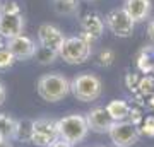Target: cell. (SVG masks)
Here are the masks:
<instances>
[{"label":"cell","instance_id":"obj_24","mask_svg":"<svg viewBox=\"0 0 154 147\" xmlns=\"http://www.w3.org/2000/svg\"><path fill=\"white\" fill-rule=\"evenodd\" d=\"M5 96H7V91H5V86L0 82V106L4 104V101H5Z\"/></svg>","mask_w":154,"mask_h":147},{"label":"cell","instance_id":"obj_10","mask_svg":"<svg viewBox=\"0 0 154 147\" xmlns=\"http://www.w3.org/2000/svg\"><path fill=\"white\" fill-rule=\"evenodd\" d=\"M65 41V34L62 33V29H58L53 24H41L38 29V44L45 46L53 51H60L62 44Z\"/></svg>","mask_w":154,"mask_h":147},{"label":"cell","instance_id":"obj_29","mask_svg":"<svg viewBox=\"0 0 154 147\" xmlns=\"http://www.w3.org/2000/svg\"><path fill=\"white\" fill-rule=\"evenodd\" d=\"M86 147H105V145H86Z\"/></svg>","mask_w":154,"mask_h":147},{"label":"cell","instance_id":"obj_6","mask_svg":"<svg viewBox=\"0 0 154 147\" xmlns=\"http://www.w3.org/2000/svg\"><path fill=\"white\" fill-rule=\"evenodd\" d=\"M105 24L110 29L111 34H115L116 38H130L135 29V22L132 17L127 14V11L122 9H113L105 16Z\"/></svg>","mask_w":154,"mask_h":147},{"label":"cell","instance_id":"obj_19","mask_svg":"<svg viewBox=\"0 0 154 147\" xmlns=\"http://www.w3.org/2000/svg\"><path fill=\"white\" fill-rule=\"evenodd\" d=\"M34 58H36V62L41 63V65H50V63H53V62L58 58V53L53 51V50H48V48H45V46H39L38 44L36 53H34Z\"/></svg>","mask_w":154,"mask_h":147},{"label":"cell","instance_id":"obj_14","mask_svg":"<svg viewBox=\"0 0 154 147\" xmlns=\"http://www.w3.org/2000/svg\"><path fill=\"white\" fill-rule=\"evenodd\" d=\"M106 111L110 113V116L113 118L115 121H123V120H128L130 116V104L123 101V99H113L105 106Z\"/></svg>","mask_w":154,"mask_h":147},{"label":"cell","instance_id":"obj_3","mask_svg":"<svg viewBox=\"0 0 154 147\" xmlns=\"http://www.w3.org/2000/svg\"><path fill=\"white\" fill-rule=\"evenodd\" d=\"M70 93L81 103H93L103 94V81L91 72L77 74L70 81Z\"/></svg>","mask_w":154,"mask_h":147},{"label":"cell","instance_id":"obj_21","mask_svg":"<svg viewBox=\"0 0 154 147\" xmlns=\"http://www.w3.org/2000/svg\"><path fill=\"white\" fill-rule=\"evenodd\" d=\"M139 133L149 137V139H154V115L144 116V120L139 125Z\"/></svg>","mask_w":154,"mask_h":147},{"label":"cell","instance_id":"obj_13","mask_svg":"<svg viewBox=\"0 0 154 147\" xmlns=\"http://www.w3.org/2000/svg\"><path fill=\"white\" fill-rule=\"evenodd\" d=\"M123 9L127 11V14L132 17V21L137 22H144L151 16L152 11V2L151 0H125L123 2Z\"/></svg>","mask_w":154,"mask_h":147},{"label":"cell","instance_id":"obj_31","mask_svg":"<svg viewBox=\"0 0 154 147\" xmlns=\"http://www.w3.org/2000/svg\"><path fill=\"white\" fill-rule=\"evenodd\" d=\"M88 2H94V0H88Z\"/></svg>","mask_w":154,"mask_h":147},{"label":"cell","instance_id":"obj_28","mask_svg":"<svg viewBox=\"0 0 154 147\" xmlns=\"http://www.w3.org/2000/svg\"><path fill=\"white\" fill-rule=\"evenodd\" d=\"M151 106H152V108H154V96H152V98H151Z\"/></svg>","mask_w":154,"mask_h":147},{"label":"cell","instance_id":"obj_26","mask_svg":"<svg viewBox=\"0 0 154 147\" xmlns=\"http://www.w3.org/2000/svg\"><path fill=\"white\" fill-rule=\"evenodd\" d=\"M0 147H12V140H0Z\"/></svg>","mask_w":154,"mask_h":147},{"label":"cell","instance_id":"obj_15","mask_svg":"<svg viewBox=\"0 0 154 147\" xmlns=\"http://www.w3.org/2000/svg\"><path fill=\"white\" fill-rule=\"evenodd\" d=\"M137 67L139 70L144 74H151L154 72V46L147 44L146 48L140 50V53L137 57Z\"/></svg>","mask_w":154,"mask_h":147},{"label":"cell","instance_id":"obj_16","mask_svg":"<svg viewBox=\"0 0 154 147\" xmlns=\"http://www.w3.org/2000/svg\"><path fill=\"white\" fill-rule=\"evenodd\" d=\"M16 130H17V120L5 113H0V137L5 140H16Z\"/></svg>","mask_w":154,"mask_h":147},{"label":"cell","instance_id":"obj_1","mask_svg":"<svg viewBox=\"0 0 154 147\" xmlns=\"http://www.w3.org/2000/svg\"><path fill=\"white\" fill-rule=\"evenodd\" d=\"M38 96L46 103H58L70 93V81L63 74H43L36 82Z\"/></svg>","mask_w":154,"mask_h":147},{"label":"cell","instance_id":"obj_5","mask_svg":"<svg viewBox=\"0 0 154 147\" xmlns=\"http://www.w3.org/2000/svg\"><path fill=\"white\" fill-rule=\"evenodd\" d=\"M24 17L16 2L4 4L0 11V38L7 41L24 33Z\"/></svg>","mask_w":154,"mask_h":147},{"label":"cell","instance_id":"obj_11","mask_svg":"<svg viewBox=\"0 0 154 147\" xmlns=\"http://www.w3.org/2000/svg\"><path fill=\"white\" fill-rule=\"evenodd\" d=\"M86 121H88L89 132H94V133H108L110 128L113 127V123H115V120L110 116L106 108H101V106L88 111Z\"/></svg>","mask_w":154,"mask_h":147},{"label":"cell","instance_id":"obj_7","mask_svg":"<svg viewBox=\"0 0 154 147\" xmlns=\"http://www.w3.org/2000/svg\"><path fill=\"white\" fill-rule=\"evenodd\" d=\"M110 140L113 142V145L116 147H132L135 145L140 139L139 133V127L134 125L132 121L123 120V121H115L113 127L108 132Z\"/></svg>","mask_w":154,"mask_h":147},{"label":"cell","instance_id":"obj_30","mask_svg":"<svg viewBox=\"0 0 154 147\" xmlns=\"http://www.w3.org/2000/svg\"><path fill=\"white\" fill-rule=\"evenodd\" d=\"M0 11H2V4H0Z\"/></svg>","mask_w":154,"mask_h":147},{"label":"cell","instance_id":"obj_18","mask_svg":"<svg viewBox=\"0 0 154 147\" xmlns=\"http://www.w3.org/2000/svg\"><path fill=\"white\" fill-rule=\"evenodd\" d=\"M31 137H33V120H29V118H24V120H17L16 140L31 142Z\"/></svg>","mask_w":154,"mask_h":147},{"label":"cell","instance_id":"obj_12","mask_svg":"<svg viewBox=\"0 0 154 147\" xmlns=\"http://www.w3.org/2000/svg\"><path fill=\"white\" fill-rule=\"evenodd\" d=\"M105 19L99 16L98 12H88L81 17V29L82 34H86L89 39H99L105 33Z\"/></svg>","mask_w":154,"mask_h":147},{"label":"cell","instance_id":"obj_17","mask_svg":"<svg viewBox=\"0 0 154 147\" xmlns=\"http://www.w3.org/2000/svg\"><path fill=\"white\" fill-rule=\"evenodd\" d=\"M53 11L58 16H77L79 0H53Z\"/></svg>","mask_w":154,"mask_h":147},{"label":"cell","instance_id":"obj_2","mask_svg":"<svg viewBox=\"0 0 154 147\" xmlns=\"http://www.w3.org/2000/svg\"><path fill=\"white\" fill-rule=\"evenodd\" d=\"M93 39H89L86 34H79V36H70L65 38L62 44L60 51H58V58L69 63V65H79L84 63L91 58L93 55Z\"/></svg>","mask_w":154,"mask_h":147},{"label":"cell","instance_id":"obj_4","mask_svg":"<svg viewBox=\"0 0 154 147\" xmlns=\"http://www.w3.org/2000/svg\"><path fill=\"white\" fill-rule=\"evenodd\" d=\"M58 127V139L69 142L72 145H77L89 133V127L86 121V115H67L60 120H57Z\"/></svg>","mask_w":154,"mask_h":147},{"label":"cell","instance_id":"obj_22","mask_svg":"<svg viewBox=\"0 0 154 147\" xmlns=\"http://www.w3.org/2000/svg\"><path fill=\"white\" fill-rule=\"evenodd\" d=\"M98 65L99 67H110L113 65V62H115V51L113 50H101V53L98 57Z\"/></svg>","mask_w":154,"mask_h":147},{"label":"cell","instance_id":"obj_32","mask_svg":"<svg viewBox=\"0 0 154 147\" xmlns=\"http://www.w3.org/2000/svg\"><path fill=\"white\" fill-rule=\"evenodd\" d=\"M113 147H116V145H113Z\"/></svg>","mask_w":154,"mask_h":147},{"label":"cell","instance_id":"obj_20","mask_svg":"<svg viewBox=\"0 0 154 147\" xmlns=\"http://www.w3.org/2000/svg\"><path fill=\"white\" fill-rule=\"evenodd\" d=\"M16 58H14V55L5 48V46H2L0 48V72H5L9 69H12V65L16 63Z\"/></svg>","mask_w":154,"mask_h":147},{"label":"cell","instance_id":"obj_23","mask_svg":"<svg viewBox=\"0 0 154 147\" xmlns=\"http://www.w3.org/2000/svg\"><path fill=\"white\" fill-rule=\"evenodd\" d=\"M48 147H75V145H72V144H69V142L65 140H62V139H57L53 144H50Z\"/></svg>","mask_w":154,"mask_h":147},{"label":"cell","instance_id":"obj_8","mask_svg":"<svg viewBox=\"0 0 154 147\" xmlns=\"http://www.w3.org/2000/svg\"><path fill=\"white\" fill-rule=\"evenodd\" d=\"M58 139V127L53 118H36L33 120V137L31 142L38 147H48Z\"/></svg>","mask_w":154,"mask_h":147},{"label":"cell","instance_id":"obj_9","mask_svg":"<svg viewBox=\"0 0 154 147\" xmlns=\"http://www.w3.org/2000/svg\"><path fill=\"white\" fill-rule=\"evenodd\" d=\"M5 48L14 55V58L19 62L29 60V58H34V53H36V43L33 39L26 36V34H19L16 38H11L5 41Z\"/></svg>","mask_w":154,"mask_h":147},{"label":"cell","instance_id":"obj_27","mask_svg":"<svg viewBox=\"0 0 154 147\" xmlns=\"http://www.w3.org/2000/svg\"><path fill=\"white\" fill-rule=\"evenodd\" d=\"M2 46H5V41H2V38H0V48H2Z\"/></svg>","mask_w":154,"mask_h":147},{"label":"cell","instance_id":"obj_25","mask_svg":"<svg viewBox=\"0 0 154 147\" xmlns=\"http://www.w3.org/2000/svg\"><path fill=\"white\" fill-rule=\"evenodd\" d=\"M147 34H149V38L154 41V19L147 24Z\"/></svg>","mask_w":154,"mask_h":147}]
</instances>
